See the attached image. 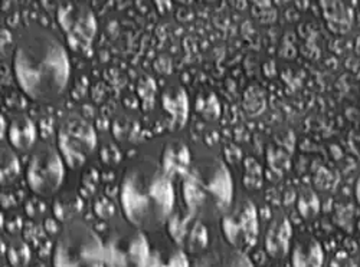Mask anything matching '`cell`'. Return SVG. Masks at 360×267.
<instances>
[{
	"label": "cell",
	"mask_w": 360,
	"mask_h": 267,
	"mask_svg": "<svg viewBox=\"0 0 360 267\" xmlns=\"http://www.w3.org/2000/svg\"><path fill=\"white\" fill-rule=\"evenodd\" d=\"M13 71L29 98L48 102L64 93L70 79V59L61 42L38 29L27 32L18 42Z\"/></svg>",
	"instance_id": "obj_1"
},
{
	"label": "cell",
	"mask_w": 360,
	"mask_h": 267,
	"mask_svg": "<svg viewBox=\"0 0 360 267\" xmlns=\"http://www.w3.org/2000/svg\"><path fill=\"white\" fill-rule=\"evenodd\" d=\"M174 193L167 174L150 163L130 168L122 186V205L137 230L155 231L172 214Z\"/></svg>",
	"instance_id": "obj_2"
},
{
	"label": "cell",
	"mask_w": 360,
	"mask_h": 267,
	"mask_svg": "<svg viewBox=\"0 0 360 267\" xmlns=\"http://www.w3.org/2000/svg\"><path fill=\"white\" fill-rule=\"evenodd\" d=\"M232 180L219 160H205L189 170L184 183V196L189 212L200 220L224 216L232 203Z\"/></svg>",
	"instance_id": "obj_3"
},
{
	"label": "cell",
	"mask_w": 360,
	"mask_h": 267,
	"mask_svg": "<svg viewBox=\"0 0 360 267\" xmlns=\"http://www.w3.org/2000/svg\"><path fill=\"white\" fill-rule=\"evenodd\" d=\"M55 267H105V252L97 233L79 220L68 221L59 234Z\"/></svg>",
	"instance_id": "obj_4"
},
{
	"label": "cell",
	"mask_w": 360,
	"mask_h": 267,
	"mask_svg": "<svg viewBox=\"0 0 360 267\" xmlns=\"http://www.w3.org/2000/svg\"><path fill=\"white\" fill-rule=\"evenodd\" d=\"M104 252L105 267H148V245L137 228L111 233Z\"/></svg>",
	"instance_id": "obj_5"
},
{
	"label": "cell",
	"mask_w": 360,
	"mask_h": 267,
	"mask_svg": "<svg viewBox=\"0 0 360 267\" xmlns=\"http://www.w3.org/2000/svg\"><path fill=\"white\" fill-rule=\"evenodd\" d=\"M58 144L70 167L82 165L97 145L94 128L81 118H70L58 131Z\"/></svg>",
	"instance_id": "obj_6"
},
{
	"label": "cell",
	"mask_w": 360,
	"mask_h": 267,
	"mask_svg": "<svg viewBox=\"0 0 360 267\" xmlns=\"http://www.w3.org/2000/svg\"><path fill=\"white\" fill-rule=\"evenodd\" d=\"M27 184L34 193L42 197L55 194L63 184L64 164L51 148H41L29 161L26 171Z\"/></svg>",
	"instance_id": "obj_7"
},
{
	"label": "cell",
	"mask_w": 360,
	"mask_h": 267,
	"mask_svg": "<svg viewBox=\"0 0 360 267\" xmlns=\"http://www.w3.org/2000/svg\"><path fill=\"white\" fill-rule=\"evenodd\" d=\"M222 228L233 249L243 252L252 247L258 235V216L254 204L248 200L236 203L224 214Z\"/></svg>",
	"instance_id": "obj_8"
},
{
	"label": "cell",
	"mask_w": 360,
	"mask_h": 267,
	"mask_svg": "<svg viewBox=\"0 0 360 267\" xmlns=\"http://www.w3.org/2000/svg\"><path fill=\"white\" fill-rule=\"evenodd\" d=\"M58 20L61 23L71 48L78 52L86 50L93 43L97 32V22L93 12L82 4H63L58 11Z\"/></svg>",
	"instance_id": "obj_9"
},
{
	"label": "cell",
	"mask_w": 360,
	"mask_h": 267,
	"mask_svg": "<svg viewBox=\"0 0 360 267\" xmlns=\"http://www.w3.org/2000/svg\"><path fill=\"white\" fill-rule=\"evenodd\" d=\"M169 233L173 243L185 253H199L207 245V231L202 220L195 214L177 213L169 221Z\"/></svg>",
	"instance_id": "obj_10"
},
{
	"label": "cell",
	"mask_w": 360,
	"mask_h": 267,
	"mask_svg": "<svg viewBox=\"0 0 360 267\" xmlns=\"http://www.w3.org/2000/svg\"><path fill=\"white\" fill-rule=\"evenodd\" d=\"M291 234L292 228L288 219L284 216H277L271 223H269L265 233L266 253L274 259L284 257L290 249Z\"/></svg>",
	"instance_id": "obj_11"
},
{
	"label": "cell",
	"mask_w": 360,
	"mask_h": 267,
	"mask_svg": "<svg viewBox=\"0 0 360 267\" xmlns=\"http://www.w3.org/2000/svg\"><path fill=\"white\" fill-rule=\"evenodd\" d=\"M163 107L170 115L173 130L182 128L188 120L189 102L182 88H170L163 94Z\"/></svg>",
	"instance_id": "obj_12"
},
{
	"label": "cell",
	"mask_w": 360,
	"mask_h": 267,
	"mask_svg": "<svg viewBox=\"0 0 360 267\" xmlns=\"http://www.w3.org/2000/svg\"><path fill=\"white\" fill-rule=\"evenodd\" d=\"M162 163L166 174H177L186 177L191 170V157L188 146L179 141L167 144L163 151Z\"/></svg>",
	"instance_id": "obj_13"
},
{
	"label": "cell",
	"mask_w": 360,
	"mask_h": 267,
	"mask_svg": "<svg viewBox=\"0 0 360 267\" xmlns=\"http://www.w3.org/2000/svg\"><path fill=\"white\" fill-rule=\"evenodd\" d=\"M292 267H321L323 250L313 237H303L292 249Z\"/></svg>",
	"instance_id": "obj_14"
},
{
	"label": "cell",
	"mask_w": 360,
	"mask_h": 267,
	"mask_svg": "<svg viewBox=\"0 0 360 267\" xmlns=\"http://www.w3.org/2000/svg\"><path fill=\"white\" fill-rule=\"evenodd\" d=\"M195 267H254L244 252L219 249L203 256Z\"/></svg>",
	"instance_id": "obj_15"
},
{
	"label": "cell",
	"mask_w": 360,
	"mask_h": 267,
	"mask_svg": "<svg viewBox=\"0 0 360 267\" xmlns=\"http://www.w3.org/2000/svg\"><path fill=\"white\" fill-rule=\"evenodd\" d=\"M37 131L34 123L27 116H18L9 127V139L16 150H29L35 142Z\"/></svg>",
	"instance_id": "obj_16"
},
{
	"label": "cell",
	"mask_w": 360,
	"mask_h": 267,
	"mask_svg": "<svg viewBox=\"0 0 360 267\" xmlns=\"http://www.w3.org/2000/svg\"><path fill=\"white\" fill-rule=\"evenodd\" d=\"M324 19L330 29L338 34H345L352 27V12L342 2H327L323 4Z\"/></svg>",
	"instance_id": "obj_17"
},
{
	"label": "cell",
	"mask_w": 360,
	"mask_h": 267,
	"mask_svg": "<svg viewBox=\"0 0 360 267\" xmlns=\"http://www.w3.org/2000/svg\"><path fill=\"white\" fill-rule=\"evenodd\" d=\"M82 210V201L74 193H65L61 197H58L53 204L55 216L61 221H72Z\"/></svg>",
	"instance_id": "obj_18"
},
{
	"label": "cell",
	"mask_w": 360,
	"mask_h": 267,
	"mask_svg": "<svg viewBox=\"0 0 360 267\" xmlns=\"http://www.w3.org/2000/svg\"><path fill=\"white\" fill-rule=\"evenodd\" d=\"M148 267H189L185 252L180 249H160L150 256Z\"/></svg>",
	"instance_id": "obj_19"
},
{
	"label": "cell",
	"mask_w": 360,
	"mask_h": 267,
	"mask_svg": "<svg viewBox=\"0 0 360 267\" xmlns=\"http://www.w3.org/2000/svg\"><path fill=\"white\" fill-rule=\"evenodd\" d=\"M298 212L304 219H314L320 212V203L317 196L310 190L304 189L298 196Z\"/></svg>",
	"instance_id": "obj_20"
},
{
	"label": "cell",
	"mask_w": 360,
	"mask_h": 267,
	"mask_svg": "<svg viewBox=\"0 0 360 267\" xmlns=\"http://www.w3.org/2000/svg\"><path fill=\"white\" fill-rule=\"evenodd\" d=\"M19 174V163L11 150H2V183L13 182Z\"/></svg>",
	"instance_id": "obj_21"
},
{
	"label": "cell",
	"mask_w": 360,
	"mask_h": 267,
	"mask_svg": "<svg viewBox=\"0 0 360 267\" xmlns=\"http://www.w3.org/2000/svg\"><path fill=\"white\" fill-rule=\"evenodd\" d=\"M8 259L13 267H26L31 260V252L22 242H15L11 245L8 252Z\"/></svg>",
	"instance_id": "obj_22"
},
{
	"label": "cell",
	"mask_w": 360,
	"mask_h": 267,
	"mask_svg": "<svg viewBox=\"0 0 360 267\" xmlns=\"http://www.w3.org/2000/svg\"><path fill=\"white\" fill-rule=\"evenodd\" d=\"M330 267H357V264L353 261V259L345 253L339 252L333 259L332 263H330Z\"/></svg>",
	"instance_id": "obj_23"
},
{
	"label": "cell",
	"mask_w": 360,
	"mask_h": 267,
	"mask_svg": "<svg viewBox=\"0 0 360 267\" xmlns=\"http://www.w3.org/2000/svg\"><path fill=\"white\" fill-rule=\"evenodd\" d=\"M356 198H357V201L360 204V175H359L357 182H356Z\"/></svg>",
	"instance_id": "obj_24"
}]
</instances>
